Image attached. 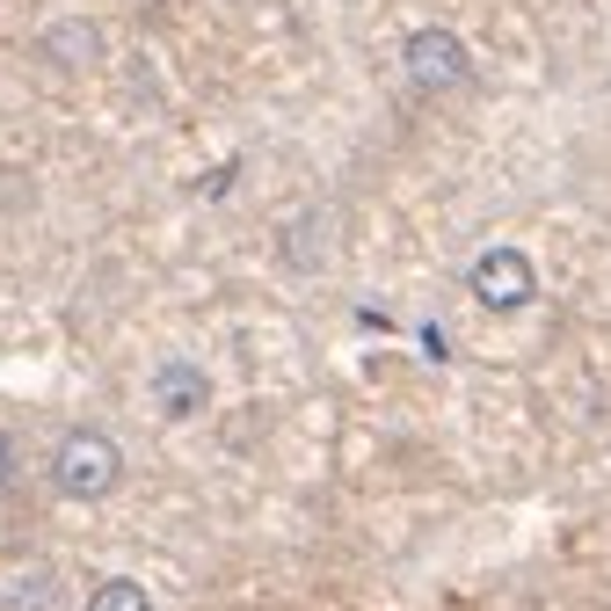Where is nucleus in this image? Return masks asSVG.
<instances>
[{
    "label": "nucleus",
    "mask_w": 611,
    "mask_h": 611,
    "mask_svg": "<svg viewBox=\"0 0 611 611\" xmlns=\"http://www.w3.org/2000/svg\"><path fill=\"white\" fill-rule=\"evenodd\" d=\"M147 393H153V408H161L168 422H196L204 408H212V371L190 365V357H168V365H153Z\"/></svg>",
    "instance_id": "20e7f679"
},
{
    "label": "nucleus",
    "mask_w": 611,
    "mask_h": 611,
    "mask_svg": "<svg viewBox=\"0 0 611 611\" xmlns=\"http://www.w3.org/2000/svg\"><path fill=\"white\" fill-rule=\"evenodd\" d=\"M8 481H15V437L0 430V488H8Z\"/></svg>",
    "instance_id": "423d86ee"
},
{
    "label": "nucleus",
    "mask_w": 611,
    "mask_h": 611,
    "mask_svg": "<svg viewBox=\"0 0 611 611\" xmlns=\"http://www.w3.org/2000/svg\"><path fill=\"white\" fill-rule=\"evenodd\" d=\"M400 74L416 80L422 96H459V88H473V51H466V37H451V29H408V44H400Z\"/></svg>",
    "instance_id": "f03ea898"
},
{
    "label": "nucleus",
    "mask_w": 611,
    "mask_h": 611,
    "mask_svg": "<svg viewBox=\"0 0 611 611\" xmlns=\"http://www.w3.org/2000/svg\"><path fill=\"white\" fill-rule=\"evenodd\" d=\"M88 611H153V589L131 583V575H102V583L88 589Z\"/></svg>",
    "instance_id": "39448f33"
},
{
    "label": "nucleus",
    "mask_w": 611,
    "mask_h": 611,
    "mask_svg": "<svg viewBox=\"0 0 611 611\" xmlns=\"http://www.w3.org/2000/svg\"><path fill=\"white\" fill-rule=\"evenodd\" d=\"M51 488L66 495V502H110L124 488V451L110 430H66V437L51 444Z\"/></svg>",
    "instance_id": "f257e3e1"
},
{
    "label": "nucleus",
    "mask_w": 611,
    "mask_h": 611,
    "mask_svg": "<svg viewBox=\"0 0 611 611\" xmlns=\"http://www.w3.org/2000/svg\"><path fill=\"white\" fill-rule=\"evenodd\" d=\"M466 284H473V298H481L488 314H524V306L538 298V263L524 255V247L495 241V247H481V255H473Z\"/></svg>",
    "instance_id": "7ed1b4c3"
}]
</instances>
